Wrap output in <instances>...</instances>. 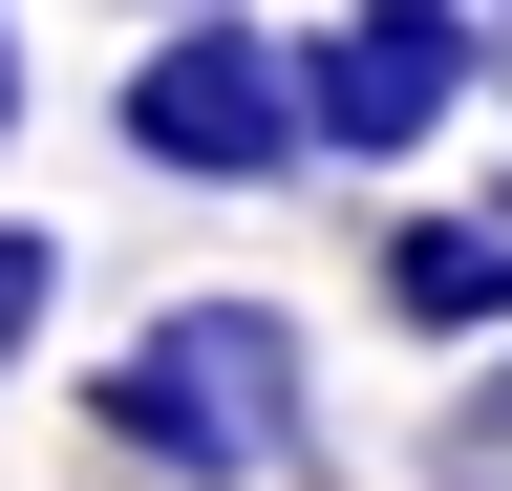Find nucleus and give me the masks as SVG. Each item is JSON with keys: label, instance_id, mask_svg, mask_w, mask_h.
Masks as SVG:
<instances>
[{"label": "nucleus", "instance_id": "nucleus-1", "mask_svg": "<svg viewBox=\"0 0 512 491\" xmlns=\"http://www.w3.org/2000/svg\"><path fill=\"white\" fill-rule=\"evenodd\" d=\"M86 427L150 491H278V470H320V385H299V321H278V299H171L150 342H107Z\"/></svg>", "mask_w": 512, "mask_h": 491}, {"label": "nucleus", "instance_id": "nucleus-2", "mask_svg": "<svg viewBox=\"0 0 512 491\" xmlns=\"http://www.w3.org/2000/svg\"><path fill=\"white\" fill-rule=\"evenodd\" d=\"M150 171H192V193H256V171H299V65L278 43H235V22H171L150 65H128V107H107Z\"/></svg>", "mask_w": 512, "mask_h": 491}, {"label": "nucleus", "instance_id": "nucleus-3", "mask_svg": "<svg viewBox=\"0 0 512 491\" xmlns=\"http://www.w3.org/2000/svg\"><path fill=\"white\" fill-rule=\"evenodd\" d=\"M470 107V22L448 0H363V22L299 43V150H427Z\"/></svg>", "mask_w": 512, "mask_h": 491}, {"label": "nucleus", "instance_id": "nucleus-4", "mask_svg": "<svg viewBox=\"0 0 512 491\" xmlns=\"http://www.w3.org/2000/svg\"><path fill=\"white\" fill-rule=\"evenodd\" d=\"M384 321L512 363V214H406V235H384Z\"/></svg>", "mask_w": 512, "mask_h": 491}, {"label": "nucleus", "instance_id": "nucleus-5", "mask_svg": "<svg viewBox=\"0 0 512 491\" xmlns=\"http://www.w3.org/2000/svg\"><path fill=\"white\" fill-rule=\"evenodd\" d=\"M43 299H64V257H43V235H22V214H0V363H22V342H43Z\"/></svg>", "mask_w": 512, "mask_h": 491}, {"label": "nucleus", "instance_id": "nucleus-6", "mask_svg": "<svg viewBox=\"0 0 512 491\" xmlns=\"http://www.w3.org/2000/svg\"><path fill=\"white\" fill-rule=\"evenodd\" d=\"M448 470H470V491L512 470V363H491V385H470V427H448Z\"/></svg>", "mask_w": 512, "mask_h": 491}]
</instances>
